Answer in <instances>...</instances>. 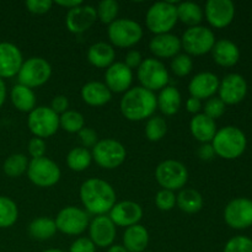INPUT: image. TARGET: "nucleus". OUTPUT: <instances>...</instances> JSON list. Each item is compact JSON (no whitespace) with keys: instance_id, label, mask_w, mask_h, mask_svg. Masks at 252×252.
<instances>
[{"instance_id":"c9c22d12","label":"nucleus","mask_w":252,"mask_h":252,"mask_svg":"<svg viewBox=\"0 0 252 252\" xmlns=\"http://www.w3.org/2000/svg\"><path fill=\"white\" fill-rule=\"evenodd\" d=\"M27 167H29V160L26 155L20 154V153L7 157L2 165L5 175L9 177H20L27 171Z\"/></svg>"},{"instance_id":"6e6552de","label":"nucleus","mask_w":252,"mask_h":252,"mask_svg":"<svg viewBox=\"0 0 252 252\" xmlns=\"http://www.w3.org/2000/svg\"><path fill=\"white\" fill-rule=\"evenodd\" d=\"M91 157L100 167L113 170L125 162L127 152L122 143L115 139H102L93 148Z\"/></svg>"},{"instance_id":"f8f14e48","label":"nucleus","mask_w":252,"mask_h":252,"mask_svg":"<svg viewBox=\"0 0 252 252\" xmlns=\"http://www.w3.org/2000/svg\"><path fill=\"white\" fill-rule=\"evenodd\" d=\"M61 169L53 160L48 158L32 159L27 167L30 181L38 187H52L61 180Z\"/></svg>"},{"instance_id":"1a4fd4ad","label":"nucleus","mask_w":252,"mask_h":252,"mask_svg":"<svg viewBox=\"0 0 252 252\" xmlns=\"http://www.w3.org/2000/svg\"><path fill=\"white\" fill-rule=\"evenodd\" d=\"M155 179L162 189L176 191L187 184L189 171L187 167L177 160H165L155 169Z\"/></svg>"},{"instance_id":"a19ab883","label":"nucleus","mask_w":252,"mask_h":252,"mask_svg":"<svg viewBox=\"0 0 252 252\" xmlns=\"http://www.w3.org/2000/svg\"><path fill=\"white\" fill-rule=\"evenodd\" d=\"M223 252H252V240L248 236H234L224 246Z\"/></svg>"},{"instance_id":"0eeeda50","label":"nucleus","mask_w":252,"mask_h":252,"mask_svg":"<svg viewBox=\"0 0 252 252\" xmlns=\"http://www.w3.org/2000/svg\"><path fill=\"white\" fill-rule=\"evenodd\" d=\"M137 76L142 88L149 91L162 90L169 84V71L164 64L155 58L143 59L137 70Z\"/></svg>"},{"instance_id":"6ab92c4d","label":"nucleus","mask_w":252,"mask_h":252,"mask_svg":"<svg viewBox=\"0 0 252 252\" xmlns=\"http://www.w3.org/2000/svg\"><path fill=\"white\" fill-rule=\"evenodd\" d=\"M133 81V71L122 62H116L106 69L105 85L111 93H126L130 89Z\"/></svg>"},{"instance_id":"e433bc0d","label":"nucleus","mask_w":252,"mask_h":252,"mask_svg":"<svg viewBox=\"0 0 252 252\" xmlns=\"http://www.w3.org/2000/svg\"><path fill=\"white\" fill-rule=\"evenodd\" d=\"M59 127L68 133H79L85 127V120L78 111L68 110L59 116Z\"/></svg>"},{"instance_id":"f257e3e1","label":"nucleus","mask_w":252,"mask_h":252,"mask_svg":"<svg viewBox=\"0 0 252 252\" xmlns=\"http://www.w3.org/2000/svg\"><path fill=\"white\" fill-rule=\"evenodd\" d=\"M80 199L89 213L106 216L116 204V192L105 180L89 179L81 185Z\"/></svg>"},{"instance_id":"3c124183","label":"nucleus","mask_w":252,"mask_h":252,"mask_svg":"<svg viewBox=\"0 0 252 252\" xmlns=\"http://www.w3.org/2000/svg\"><path fill=\"white\" fill-rule=\"evenodd\" d=\"M198 157L201 158L204 161H209V160L213 159L216 157V153H214L213 147H212L211 143H204V144H201L198 149Z\"/></svg>"},{"instance_id":"a211bd4d","label":"nucleus","mask_w":252,"mask_h":252,"mask_svg":"<svg viewBox=\"0 0 252 252\" xmlns=\"http://www.w3.org/2000/svg\"><path fill=\"white\" fill-rule=\"evenodd\" d=\"M97 20V14L96 9L91 5L81 4L74 9L68 10V14L65 16V25L66 29L71 33H83L88 31L91 26Z\"/></svg>"},{"instance_id":"ea45409f","label":"nucleus","mask_w":252,"mask_h":252,"mask_svg":"<svg viewBox=\"0 0 252 252\" xmlns=\"http://www.w3.org/2000/svg\"><path fill=\"white\" fill-rule=\"evenodd\" d=\"M193 69V61L189 54H177L171 61V70L175 75L187 76Z\"/></svg>"},{"instance_id":"a18cd8bd","label":"nucleus","mask_w":252,"mask_h":252,"mask_svg":"<svg viewBox=\"0 0 252 252\" xmlns=\"http://www.w3.org/2000/svg\"><path fill=\"white\" fill-rule=\"evenodd\" d=\"M27 149H29V154L31 155L32 159L43 158L44 154H46V150H47L46 142H44V139L34 137L29 142Z\"/></svg>"},{"instance_id":"20e7f679","label":"nucleus","mask_w":252,"mask_h":252,"mask_svg":"<svg viewBox=\"0 0 252 252\" xmlns=\"http://www.w3.org/2000/svg\"><path fill=\"white\" fill-rule=\"evenodd\" d=\"M176 4L172 1H159L153 4L145 15L148 30L155 34L170 33L177 24Z\"/></svg>"},{"instance_id":"cd10ccee","label":"nucleus","mask_w":252,"mask_h":252,"mask_svg":"<svg viewBox=\"0 0 252 252\" xmlns=\"http://www.w3.org/2000/svg\"><path fill=\"white\" fill-rule=\"evenodd\" d=\"M116 51L112 44L106 42H96L89 48L88 59L91 65L96 68H108L115 63Z\"/></svg>"},{"instance_id":"79ce46f5","label":"nucleus","mask_w":252,"mask_h":252,"mask_svg":"<svg viewBox=\"0 0 252 252\" xmlns=\"http://www.w3.org/2000/svg\"><path fill=\"white\" fill-rule=\"evenodd\" d=\"M226 105L220 100L219 97H211L207 100V102L204 103V115L207 117L212 118V120L216 121L217 118L221 117L225 112Z\"/></svg>"},{"instance_id":"7c9ffc66","label":"nucleus","mask_w":252,"mask_h":252,"mask_svg":"<svg viewBox=\"0 0 252 252\" xmlns=\"http://www.w3.org/2000/svg\"><path fill=\"white\" fill-rule=\"evenodd\" d=\"M176 204L185 213L194 214L203 207V197L196 189H185L176 196Z\"/></svg>"},{"instance_id":"13d9d810","label":"nucleus","mask_w":252,"mask_h":252,"mask_svg":"<svg viewBox=\"0 0 252 252\" xmlns=\"http://www.w3.org/2000/svg\"><path fill=\"white\" fill-rule=\"evenodd\" d=\"M144 252H150V251H144Z\"/></svg>"},{"instance_id":"de8ad7c7","label":"nucleus","mask_w":252,"mask_h":252,"mask_svg":"<svg viewBox=\"0 0 252 252\" xmlns=\"http://www.w3.org/2000/svg\"><path fill=\"white\" fill-rule=\"evenodd\" d=\"M69 252H96V246L89 238H79L71 244Z\"/></svg>"},{"instance_id":"ddd939ff","label":"nucleus","mask_w":252,"mask_h":252,"mask_svg":"<svg viewBox=\"0 0 252 252\" xmlns=\"http://www.w3.org/2000/svg\"><path fill=\"white\" fill-rule=\"evenodd\" d=\"M57 230L65 235H80L89 228V216L85 211L78 207L69 206L62 209L57 214L56 219Z\"/></svg>"},{"instance_id":"dca6fc26","label":"nucleus","mask_w":252,"mask_h":252,"mask_svg":"<svg viewBox=\"0 0 252 252\" xmlns=\"http://www.w3.org/2000/svg\"><path fill=\"white\" fill-rule=\"evenodd\" d=\"M218 93L219 98L225 105H236L245 98L248 94V83L240 74H228L219 83Z\"/></svg>"},{"instance_id":"f3484780","label":"nucleus","mask_w":252,"mask_h":252,"mask_svg":"<svg viewBox=\"0 0 252 252\" xmlns=\"http://www.w3.org/2000/svg\"><path fill=\"white\" fill-rule=\"evenodd\" d=\"M90 240L96 248H110L116 239V225L107 216H97L89 224Z\"/></svg>"},{"instance_id":"4c0bfd02","label":"nucleus","mask_w":252,"mask_h":252,"mask_svg":"<svg viewBox=\"0 0 252 252\" xmlns=\"http://www.w3.org/2000/svg\"><path fill=\"white\" fill-rule=\"evenodd\" d=\"M167 132V123L160 116H152L145 126V135L150 142H159Z\"/></svg>"},{"instance_id":"b1692460","label":"nucleus","mask_w":252,"mask_h":252,"mask_svg":"<svg viewBox=\"0 0 252 252\" xmlns=\"http://www.w3.org/2000/svg\"><path fill=\"white\" fill-rule=\"evenodd\" d=\"M211 52L214 62L224 68L234 66L240 59V49L230 39L224 38L216 41Z\"/></svg>"},{"instance_id":"7ed1b4c3","label":"nucleus","mask_w":252,"mask_h":252,"mask_svg":"<svg viewBox=\"0 0 252 252\" xmlns=\"http://www.w3.org/2000/svg\"><path fill=\"white\" fill-rule=\"evenodd\" d=\"M246 143V135L240 128L226 126L217 130L211 144L216 155L226 160H234L244 154Z\"/></svg>"},{"instance_id":"f03ea898","label":"nucleus","mask_w":252,"mask_h":252,"mask_svg":"<svg viewBox=\"0 0 252 252\" xmlns=\"http://www.w3.org/2000/svg\"><path fill=\"white\" fill-rule=\"evenodd\" d=\"M120 108L122 115L132 122H139L154 115L157 106V96L153 91L142 86L130 88L121 98Z\"/></svg>"},{"instance_id":"c756f323","label":"nucleus","mask_w":252,"mask_h":252,"mask_svg":"<svg viewBox=\"0 0 252 252\" xmlns=\"http://www.w3.org/2000/svg\"><path fill=\"white\" fill-rule=\"evenodd\" d=\"M10 97H11V102L15 106V108L21 111V112L30 113L36 108V95H34V93L32 91V89L21 85V84H17L11 89Z\"/></svg>"},{"instance_id":"6e6d98bb","label":"nucleus","mask_w":252,"mask_h":252,"mask_svg":"<svg viewBox=\"0 0 252 252\" xmlns=\"http://www.w3.org/2000/svg\"><path fill=\"white\" fill-rule=\"evenodd\" d=\"M107 252H128L123 245H112L108 248Z\"/></svg>"},{"instance_id":"49530a36","label":"nucleus","mask_w":252,"mask_h":252,"mask_svg":"<svg viewBox=\"0 0 252 252\" xmlns=\"http://www.w3.org/2000/svg\"><path fill=\"white\" fill-rule=\"evenodd\" d=\"M79 138H80L83 148H85V149H88V148H94L98 142L97 133L88 127H84L83 129L79 132Z\"/></svg>"},{"instance_id":"5701e85b","label":"nucleus","mask_w":252,"mask_h":252,"mask_svg":"<svg viewBox=\"0 0 252 252\" xmlns=\"http://www.w3.org/2000/svg\"><path fill=\"white\" fill-rule=\"evenodd\" d=\"M150 52L158 58H174L181 51V39L172 33L155 34L149 43Z\"/></svg>"},{"instance_id":"c85d7f7f","label":"nucleus","mask_w":252,"mask_h":252,"mask_svg":"<svg viewBox=\"0 0 252 252\" xmlns=\"http://www.w3.org/2000/svg\"><path fill=\"white\" fill-rule=\"evenodd\" d=\"M182 97L180 91L174 86H169L160 90L157 97V106L165 116H174L179 112L181 107Z\"/></svg>"},{"instance_id":"9b49d317","label":"nucleus","mask_w":252,"mask_h":252,"mask_svg":"<svg viewBox=\"0 0 252 252\" xmlns=\"http://www.w3.org/2000/svg\"><path fill=\"white\" fill-rule=\"evenodd\" d=\"M27 127L37 138H49L59 129V116L51 107L39 106L29 113Z\"/></svg>"},{"instance_id":"09e8293b","label":"nucleus","mask_w":252,"mask_h":252,"mask_svg":"<svg viewBox=\"0 0 252 252\" xmlns=\"http://www.w3.org/2000/svg\"><path fill=\"white\" fill-rule=\"evenodd\" d=\"M51 108L58 116H59V113H61V115H63V113L66 112L69 108L68 97L64 95H58V96H56V97H53V100H52V102H51Z\"/></svg>"},{"instance_id":"4d7b16f0","label":"nucleus","mask_w":252,"mask_h":252,"mask_svg":"<svg viewBox=\"0 0 252 252\" xmlns=\"http://www.w3.org/2000/svg\"><path fill=\"white\" fill-rule=\"evenodd\" d=\"M42 252H64L63 250H59V249H48V250H44Z\"/></svg>"},{"instance_id":"39448f33","label":"nucleus","mask_w":252,"mask_h":252,"mask_svg":"<svg viewBox=\"0 0 252 252\" xmlns=\"http://www.w3.org/2000/svg\"><path fill=\"white\" fill-rule=\"evenodd\" d=\"M111 43L120 48H129L139 43L143 37V29L137 21L130 19H116L107 30Z\"/></svg>"},{"instance_id":"72a5a7b5","label":"nucleus","mask_w":252,"mask_h":252,"mask_svg":"<svg viewBox=\"0 0 252 252\" xmlns=\"http://www.w3.org/2000/svg\"><path fill=\"white\" fill-rule=\"evenodd\" d=\"M93 161L91 153L85 148H74L66 155V165L75 172H81L88 169Z\"/></svg>"},{"instance_id":"8fccbe9b","label":"nucleus","mask_w":252,"mask_h":252,"mask_svg":"<svg viewBox=\"0 0 252 252\" xmlns=\"http://www.w3.org/2000/svg\"><path fill=\"white\" fill-rule=\"evenodd\" d=\"M142 62H143V57L142 54H140V52L135 51V49H132V51H129L127 54H126V59L123 63H125L130 70H132V69L139 68Z\"/></svg>"},{"instance_id":"423d86ee","label":"nucleus","mask_w":252,"mask_h":252,"mask_svg":"<svg viewBox=\"0 0 252 252\" xmlns=\"http://www.w3.org/2000/svg\"><path fill=\"white\" fill-rule=\"evenodd\" d=\"M52 75V66L41 57H31L22 63L17 73V80L21 85L30 89L44 85Z\"/></svg>"},{"instance_id":"393cba45","label":"nucleus","mask_w":252,"mask_h":252,"mask_svg":"<svg viewBox=\"0 0 252 252\" xmlns=\"http://www.w3.org/2000/svg\"><path fill=\"white\" fill-rule=\"evenodd\" d=\"M81 98L85 103L93 107H98L108 103L112 98V93L108 90L105 83L90 81L81 88Z\"/></svg>"},{"instance_id":"4be33fe9","label":"nucleus","mask_w":252,"mask_h":252,"mask_svg":"<svg viewBox=\"0 0 252 252\" xmlns=\"http://www.w3.org/2000/svg\"><path fill=\"white\" fill-rule=\"evenodd\" d=\"M219 78L216 74L211 71H203L198 73L191 79L189 84V91L192 97H196L198 100L213 97L214 94L219 89Z\"/></svg>"},{"instance_id":"c03bdc74","label":"nucleus","mask_w":252,"mask_h":252,"mask_svg":"<svg viewBox=\"0 0 252 252\" xmlns=\"http://www.w3.org/2000/svg\"><path fill=\"white\" fill-rule=\"evenodd\" d=\"M25 5L31 14L43 15L52 9L53 1L52 0H27Z\"/></svg>"},{"instance_id":"4468645a","label":"nucleus","mask_w":252,"mask_h":252,"mask_svg":"<svg viewBox=\"0 0 252 252\" xmlns=\"http://www.w3.org/2000/svg\"><path fill=\"white\" fill-rule=\"evenodd\" d=\"M224 220L230 228L243 230L252 226V201L249 198H235L226 204Z\"/></svg>"},{"instance_id":"2eb2a0df","label":"nucleus","mask_w":252,"mask_h":252,"mask_svg":"<svg viewBox=\"0 0 252 252\" xmlns=\"http://www.w3.org/2000/svg\"><path fill=\"white\" fill-rule=\"evenodd\" d=\"M204 15L214 29H224L233 22L235 5L231 0H208L204 6Z\"/></svg>"},{"instance_id":"58836bf2","label":"nucleus","mask_w":252,"mask_h":252,"mask_svg":"<svg viewBox=\"0 0 252 252\" xmlns=\"http://www.w3.org/2000/svg\"><path fill=\"white\" fill-rule=\"evenodd\" d=\"M118 10H120V5L116 0H102L98 2L96 14H97V19L102 24L111 25L117 17Z\"/></svg>"},{"instance_id":"5fc2aeb1","label":"nucleus","mask_w":252,"mask_h":252,"mask_svg":"<svg viewBox=\"0 0 252 252\" xmlns=\"http://www.w3.org/2000/svg\"><path fill=\"white\" fill-rule=\"evenodd\" d=\"M5 98H6V85H5L4 80L0 78V107L4 105Z\"/></svg>"},{"instance_id":"603ef678","label":"nucleus","mask_w":252,"mask_h":252,"mask_svg":"<svg viewBox=\"0 0 252 252\" xmlns=\"http://www.w3.org/2000/svg\"><path fill=\"white\" fill-rule=\"evenodd\" d=\"M186 110L189 111V113L198 115L199 111L202 110V101L191 96V97L186 101Z\"/></svg>"},{"instance_id":"f704fd0d","label":"nucleus","mask_w":252,"mask_h":252,"mask_svg":"<svg viewBox=\"0 0 252 252\" xmlns=\"http://www.w3.org/2000/svg\"><path fill=\"white\" fill-rule=\"evenodd\" d=\"M19 218V209L11 198L0 196V228L6 229L14 225Z\"/></svg>"},{"instance_id":"a878e982","label":"nucleus","mask_w":252,"mask_h":252,"mask_svg":"<svg viewBox=\"0 0 252 252\" xmlns=\"http://www.w3.org/2000/svg\"><path fill=\"white\" fill-rule=\"evenodd\" d=\"M189 130L194 139L204 144V143H212L218 129H217L216 121L207 117L204 113H198L194 115L189 122Z\"/></svg>"},{"instance_id":"aec40b11","label":"nucleus","mask_w":252,"mask_h":252,"mask_svg":"<svg viewBox=\"0 0 252 252\" xmlns=\"http://www.w3.org/2000/svg\"><path fill=\"white\" fill-rule=\"evenodd\" d=\"M24 58L17 46L10 42H0V78H12L20 71Z\"/></svg>"},{"instance_id":"bb28decb","label":"nucleus","mask_w":252,"mask_h":252,"mask_svg":"<svg viewBox=\"0 0 252 252\" xmlns=\"http://www.w3.org/2000/svg\"><path fill=\"white\" fill-rule=\"evenodd\" d=\"M149 244V233L140 224L129 226L123 233V246L128 252H144Z\"/></svg>"},{"instance_id":"2f4dec72","label":"nucleus","mask_w":252,"mask_h":252,"mask_svg":"<svg viewBox=\"0 0 252 252\" xmlns=\"http://www.w3.org/2000/svg\"><path fill=\"white\" fill-rule=\"evenodd\" d=\"M177 20L189 27L198 26L203 20V10L198 4L192 1L179 2L176 5Z\"/></svg>"},{"instance_id":"9d476101","label":"nucleus","mask_w":252,"mask_h":252,"mask_svg":"<svg viewBox=\"0 0 252 252\" xmlns=\"http://www.w3.org/2000/svg\"><path fill=\"white\" fill-rule=\"evenodd\" d=\"M214 43H216V36L213 31L201 25L189 27L181 38L182 48L192 56H203L209 53Z\"/></svg>"},{"instance_id":"864d4df0","label":"nucleus","mask_w":252,"mask_h":252,"mask_svg":"<svg viewBox=\"0 0 252 252\" xmlns=\"http://www.w3.org/2000/svg\"><path fill=\"white\" fill-rule=\"evenodd\" d=\"M56 4L59 5V6H62V7H65V9H68V10H71V9H74V7H76V6H79V5L83 4V1H81V0H57Z\"/></svg>"},{"instance_id":"37998d69","label":"nucleus","mask_w":252,"mask_h":252,"mask_svg":"<svg viewBox=\"0 0 252 252\" xmlns=\"http://www.w3.org/2000/svg\"><path fill=\"white\" fill-rule=\"evenodd\" d=\"M155 204L160 211L169 212L176 204V194L174 191H169V189H160L158 192L157 197H155Z\"/></svg>"},{"instance_id":"473e14b6","label":"nucleus","mask_w":252,"mask_h":252,"mask_svg":"<svg viewBox=\"0 0 252 252\" xmlns=\"http://www.w3.org/2000/svg\"><path fill=\"white\" fill-rule=\"evenodd\" d=\"M29 233L36 240H48L53 238L57 233V226L54 219L42 217V218H36L30 223Z\"/></svg>"},{"instance_id":"412c9836","label":"nucleus","mask_w":252,"mask_h":252,"mask_svg":"<svg viewBox=\"0 0 252 252\" xmlns=\"http://www.w3.org/2000/svg\"><path fill=\"white\" fill-rule=\"evenodd\" d=\"M110 219L116 226H129L139 224L143 217V209L140 204L133 201L118 202L110 211Z\"/></svg>"}]
</instances>
